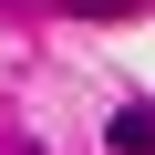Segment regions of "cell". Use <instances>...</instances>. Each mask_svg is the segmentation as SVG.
Returning a JSON list of instances; mask_svg holds the SVG:
<instances>
[{"mask_svg":"<svg viewBox=\"0 0 155 155\" xmlns=\"http://www.w3.org/2000/svg\"><path fill=\"white\" fill-rule=\"evenodd\" d=\"M114 145H124V155H155V114L124 104V114H114Z\"/></svg>","mask_w":155,"mask_h":155,"instance_id":"obj_1","label":"cell"},{"mask_svg":"<svg viewBox=\"0 0 155 155\" xmlns=\"http://www.w3.org/2000/svg\"><path fill=\"white\" fill-rule=\"evenodd\" d=\"M62 11H93V21H114V11H134V0H62Z\"/></svg>","mask_w":155,"mask_h":155,"instance_id":"obj_2","label":"cell"}]
</instances>
